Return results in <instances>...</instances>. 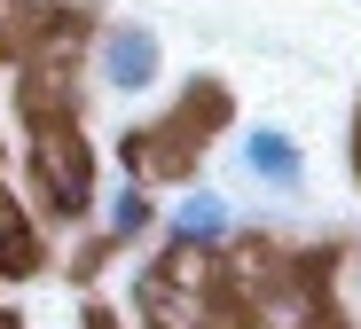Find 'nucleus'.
Masks as SVG:
<instances>
[{"mask_svg":"<svg viewBox=\"0 0 361 329\" xmlns=\"http://www.w3.org/2000/svg\"><path fill=\"white\" fill-rule=\"evenodd\" d=\"M32 173H39V196H47V220H87L94 212V149L63 125H47L32 142Z\"/></svg>","mask_w":361,"mask_h":329,"instance_id":"1","label":"nucleus"},{"mask_svg":"<svg viewBox=\"0 0 361 329\" xmlns=\"http://www.w3.org/2000/svg\"><path fill=\"white\" fill-rule=\"evenodd\" d=\"M157 71H165V47L149 24H102L94 32V79L110 94H149Z\"/></svg>","mask_w":361,"mask_h":329,"instance_id":"2","label":"nucleus"},{"mask_svg":"<svg viewBox=\"0 0 361 329\" xmlns=\"http://www.w3.org/2000/svg\"><path fill=\"white\" fill-rule=\"evenodd\" d=\"M228 235H235V204H228L220 188H189V196L165 212V251H173V259L228 251Z\"/></svg>","mask_w":361,"mask_h":329,"instance_id":"3","label":"nucleus"},{"mask_svg":"<svg viewBox=\"0 0 361 329\" xmlns=\"http://www.w3.org/2000/svg\"><path fill=\"white\" fill-rule=\"evenodd\" d=\"M244 173L275 196H298L307 188V149H298V134H283V125H252L244 134Z\"/></svg>","mask_w":361,"mask_h":329,"instance_id":"4","label":"nucleus"},{"mask_svg":"<svg viewBox=\"0 0 361 329\" xmlns=\"http://www.w3.org/2000/svg\"><path fill=\"white\" fill-rule=\"evenodd\" d=\"M32 267H39V228L24 220L16 196L0 188V283H8V275H32Z\"/></svg>","mask_w":361,"mask_h":329,"instance_id":"5","label":"nucleus"},{"mask_svg":"<svg viewBox=\"0 0 361 329\" xmlns=\"http://www.w3.org/2000/svg\"><path fill=\"white\" fill-rule=\"evenodd\" d=\"M149 228H157V204H149V188H142V180H126V188L110 196V212H102V235H110V243H142Z\"/></svg>","mask_w":361,"mask_h":329,"instance_id":"6","label":"nucleus"},{"mask_svg":"<svg viewBox=\"0 0 361 329\" xmlns=\"http://www.w3.org/2000/svg\"><path fill=\"white\" fill-rule=\"evenodd\" d=\"M353 157H361V142H353Z\"/></svg>","mask_w":361,"mask_h":329,"instance_id":"7","label":"nucleus"}]
</instances>
